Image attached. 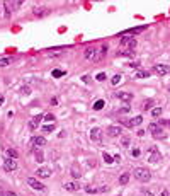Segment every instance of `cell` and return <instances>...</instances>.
<instances>
[{"label": "cell", "instance_id": "cell-36", "mask_svg": "<svg viewBox=\"0 0 170 196\" xmlns=\"http://www.w3.org/2000/svg\"><path fill=\"white\" fill-rule=\"evenodd\" d=\"M42 130H44V131H46V133H51V131H53V130H54V125H46V126L42 128Z\"/></svg>", "mask_w": 170, "mask_h": 196}, {"label": "cell", "instance_id": "cell-39", "mask_svg": "<svg viewBox=\"0 0 170 196\" xmlns=\"http://www.w3.org/2000/svg\"><path fill=\"white\" fill-rule=\"evenodd\" d=\"M141 196H155V194L151 193V191H146V189H145L143 193H141Z\"/></svg>", "mask_w": 170, "mask_h": 196}, {"label": "cell", "instance_id": "cell-26", "mask_svg": "<svg viewBox=\"0 0 170 196\" xmlns=\"http://www.w3.org/2000/svg\"><path fill=\"white\" fill-rule=\"evenodd\" d=\"M12 63V58H0V67H7V65H10Z\"/></svg>", "mask_w": 170, "mask_h": 196}, {"label": "cell", "instance_id": "cell-16", "mask_svg": "<svg viewBox=\"0 0 170 196\" xmlns=\"http://www.w3.org/2000/svg\"><path fill=\"white\" fill-rule=\"evenodd\" d=\"M107 135H109V137H119V135H121V128L119 126H109L107 128Z\"/></svg>", "mask_w": 170, "mask_h": 196}, {"label": "cell", "instance_id": "cell-34", "mask_svg": "<svg viewBox=\"0 0 170 196\" xmlns=\"http://www.w3.org/2000/svg\"><path fill=\"white\" fill-rule=\"evenodd\" d=\"M42 119H46V121H54V116L51 113H48V114H42Z\"/></svg>", "mask_w": 170, "mask_h": 196}, {"label": "cell", "instance_id": "cell-8", "mask_svg": "<svg viewBox=\"0 0 170 196\" xmlns=\"http://www.w3.org/2000/svg\"><path fill=\"white\" fill-rule=\"evenodd\" d=\"M160 159H162V155H160V152H157L155 149L150 150V157H148V162L150 164H158Z\"/></svg>", "mask_w": 170, "mask_h": 196}, {"label": "cell", "instance_id": "cell-17", "mask_svg": "<svg viewBox=\"0 0 170 196\" xmlns=\"http://www.w3.org/2000/svg\"><path fill=\"white\" fill-rule=\"evenodd\" d=\"M65 189L66 191H78L80 184L77 182V181H72V182H66V184H65Z\"/></svg>", "mask_w": 170, "mask_h": 196}, {"label": "cell", "instance_id": "cell-23", "mask_svg": "<svg viewBox=\"0 0 170 196\" xmlns=\"http://www.w3.org/2000/svg\"><path fill=\"white\" fill-rule=\"evenodd\" d=\"M128 182H129V172H124L119 176V184H128Z\"/></svg>", "mask_w": 170, "mask_h": 196}, {"label": "cell", "instance_id": "cell-24", "mask_svg": "<svg viewBox=\"0 0 170 196\" xmlns=\"http://www.w3.org/2000/svg\"><path fill=\"white\" fill-rule=\"evenodd\" d=\"M136 77H138V79H148L150 74L146 70H139V72H136Z\"/></svg>", "mask_w": 170, "mask_h": 196}, {"label": "cell", "instance_id": "cell-5", "mask_svg": "<svg viewBox=\"0 0 170 196\" xmlns=\"http://www.w3.org/2000/svg\"><path fill=\"white\" fill-rule=\"evenodd\" d=\"M32 14L37 16V17H44V16L49 14V9L44 7V5H36V7H32Z\"/></svg>", "mask_w": 170, "mask_h": 196}, {"label": "cell", "instance_id": "cell-37", "mask_svg": "<svg viewBox=\"0 0 170 196\" xmlns=\"http://www.w3.org/2000/svg\"><path fill=\"white\" fill-rule=\"evenodd\" d=\"M119 82H121V75H114V77H112V84L116 85V84H119Z\"/></svg>", "mask_w": 170, "mask_h": 196}, {"label": "cell", "instance_id": "cell-6", "mask_svg": "<svg viewBox=\"0 0 170 196\" xmlns=\"http://www.w3.org/2000/svg\"><path fill=\"white\" fill-rule=\"evenodd\" d=\"M153 72L157 75H169L170 74V67H169V65H155Z\"/></svg>", "mask_w": 170, "mask_h": 196}, {"label": "cell", "instance_id": "cell-43", "mask_svg": "<svg viewBox=\"0 0 170 196\" xmlns=\"http://www.w3.org/2000/svg\"><path fill=\"white\" fill-rule=\"evenodd\" d=\"M160 196H169V191H167V189H162V193H160Z\"/></svg>", "mask_w": 170, "mask_h": 196}, {"label": "cell", "instance_id": "cell-19", "mask_svg": "<svg viewBox=\"0 0 170 196\" xmlns=\"http://www.w3.org/2000/svg\"><path fill=\"white\" fill-rule=\"evenodd\" d=\"M31 143L34 145V147H42L44 143H46V140L42 137H32V140H31Z\"/></svg>", "mask_w": 170, "mask_h": 196}, {"label": "cell", "instance_id": "cell-44", "mask_svg": "<svg viewBox=\"0 0 170 196\" xmlns=\"http://www.w3.org/2000/svg\"><path fill=\"white\" fill-rule=\"evenodd\" d=\"M51 104H53V106H56V104H58V101H56V97H53V99H51Z\"/></svg>", "mask_w": 170, "mask_h": 196}, {"label": "cell", "instance_id": "cell-32", "mask_svg": "<svg viewBox=\"0 0 170 196\" xmlns=\"http://www.w3.org/2000/svg\"><path fill=\"white\" fill-rule=\"evenodd\" d=\"M97 80H99V82H104V80L107 79V75L104 74V72H101V74H97V77H95Z\"/></svg>", "mask_w": 170, "mask_h": 196}, {"label": "cell", "instance_id": "cell-29", "mask_svg": "<svg viewBox=\"0 0 170 196\" xmlns=\"http://www.w3.org/2000/svg\"><path fill=\"white\" fill-rule=\"evenodd\" d=\"M160 114H162V107H153V109H151V116H160Z\"/></svg>", "mask_w": 170, "mask_h": 196}, {"label": "cell", "instance_id": "cell-11", "mask_svg": "<svg viewBox=\"0 0 170 196\" xmlns=\"http://www.w3.org/2000/svg\"><path fill=\"white\" fill-rule=\"evenodd\" d=\"M145 29H146V26H139V27H133V29H129V31H124L121 32L122 36H128V38H133L134 32H143Z\"/></svg>", "mask_w": 170, "mask_h": 196}, {"label": "cell", "instance_id": "cell-46", "mask_svg": "<svg viewBox=\"0 0 170 196\" xmlns=\"http://www.w3.org/2000/svg\"><path fill=\"white\" fill-rule=\"evenodd\" d=\"M4 104V95H0V106Z\"/></svg>", "mask_w": 170, "mask_h": 196}, {"label": "cell", "instance_id": "cell-27", "mask_svg": "<svg viewBox=\"0 0 170 196\" xmlns=\"http://www.w3.org/2000/svg\"><path fill=\"white\" fill-rule=\"evenodd\" d=\"M102 157H104V162H107V164H112V162H114V157L109 155V154H104Z\"/></svg>", "mask_w": 170, "mask_h": 196}, {"label": "cell", "instance_id": "cell-28", "mask_svg": "<svg viewBox=\"0 0 170 196\" xmlns=\"http://www.w3.org/2000/svg\"><path fill=\"white\" fill-rule=\"evenodd\" d=\"M34 157H36V162H42V160H44V155H42V152H39V150L34 154Z\"/></svg>", "mask_w": 170, "mask_h": 196}, {"label": "cell", "instance_id": "cell-4", "mask_svg": "<svg viewBox=\"0 0 170 196\" xmlns=\"http://www.w3.org/2000/svg\"><path fill=\"white\" fill-rule=\"evenodd\" d=\"M90 140L94 143H101L102 142V130L101 128H92L90 130Z\"/></svg>", "mask_w": 170, "mask_h": 196}, {"label": "cell", "instance_id": "cell-41", "mask_svg": "<svg viewBox=\"0 0 170 196\" xmlns=\"http://www.w3.org/2000/svg\"><path fill=\"white\" fill-rule=\"evenodd\" d=\"M139 154H141V152H139L138 149H134V150H133V157H139Z\"/></svg>", "mask_w": 170, "mask_h": 196}, {"label": "cell", "instance_id": "cell-12", "mask_svg": "<svg viewBox=\"0 0 170 196\" xmlns=\"http://www.w3.org/2000/svg\"><path fill=\"white\" fill-rule=\"evenodd\" d=\"M141 123H143V116H134V118H131L126 125L129 128H134V126H138V125H141Z\"/></svg>", "mask_w": 170, "mask_h": 196}, {"label": "cell", "instance_id": "cell-1", "mask_svg": "<svg viewBox=\"0 0 170 196\" xmlns=\"http://www.w3.org/2000/svg\"><path fill=\"white\" fill-rule=\"evenodd\" d=\"M134 177L139 181V182H148L151 179V172H150L146 167H136L134 169Z\"/></svg>", "mask_w": 170, "mask_h": 196}, {"label": "cell", "instance_id": "cell-31", "mask_svg": "<svg viewBox=\"0 0 170 196\" xmlns=\"http://www.w3.org/2000/svg\"><path fill=\"white\" fill-rule=\"evenodd\" d=\"M121 145L126 149V147H129V137H122V140H121Z\"/></svg>", "mask_w": 170, "mask_h": 196}, {"label": "cell", "instance_id": "cell-21", "mask_svg": "<svg viewBox=\"0 0 170 196\" xmlns=\"http://www.w3.org/2000/svg\"><path fill=\"white\" fill-rule=\"evenodd\" d=\"M17 157H19V155H17L16 150H12V149H7L5 150V159H14V160H16Z\"/></svg>", "mask_w": 170, "mask_h": 196}, {"label": "cell", "instance_id": "cell-2", "mask_svg": "<svg viewBox=\"0 0 170 196\" xmlns=\"http://www.w3.org/2000/svg\"><path fill=\"white\" fill-rule=\"evenodd\" d=\"M148 130L151 131L153 138H157V140H165V138H167V133H165L163 130L158 126V125H155V123H151V125H150Z\"/></svg>", "mask_w": 170, "mask_h": 196}, {"label": "cell", "instance_id": "cell-14", "mask_svg": "<svg viewBox=\"0 0 170 196\" xmlns=\"http://www.w3.org/2000/svg\"><path fill=\"white\" fill-rule=\"evenodd\" d=\"M36 176L37 177H49V176H51V169H48V167H39V169L36 170Z\"/></svg>", "mask_w": 170, "mask_h": 196}, {"label": "cell", "instance_id": "cell-33", "mask_svg": "<svg viewBox=\"0 0 170 196\" xmlns=\"http://www.w3.org/2000/svg\"><path fill=\"white\" fill-rule=\"evenodd\" d=\"M131 55H133V51H131V50H128V51H119L117 56H131Z\"/></svg>", "mask_w": 170, "mask_h": 196}, {"label": "cell", "instance_id": "cell-35", "mask_svg": "<svg viewBox=\"0 0 170 196\" xmlns=\"http://www.w3.org/2000/svg\"><path fill=\"white\" fill-rule=\"evenodd\" d=\"M155 104V101H151V99H148V101L145 102V106H143V109H150V107Z\"/></svg>", "mask_w": 170, "mask_h": 196}, {"label": "cell", "instance_id": "cell-13", "mask_svg": "<svg viewBox=\"0 0 170 196\" xmlns=\"http://www.w3.org/2000/svg\"><path fill=\"white\" fill-rule=\"evenodd\" d=\"M106 53H107V44H102L99 50H97V55H95V62H101L104 56H106Z\"/></svg>", "mask_w": 170, "mask_h": 196}, {"label": "cell", "instance_id": "cell-30", "mask_svg": "<svg viewBox=\"0 0 170 196\" xmlns=\"http://www.w3.org/2000/svg\"><path fill=\"white\" fill-rule=\"evenodd\" d=\"M63 75H65L63 70H53V77H54V79H60V77H63Z\"/></svg>", "mask_w": 170, "mask_h": 196}, {"label": "cell", "instance_id": "cell-18", "mask_svg": "<svg viewBox=\"0 0 170 196\" xmlns=\"http://www.w3.org/2000/svg\"><path fill=\"white\" fill-rule=\"evenodd\" d=\"M41 119H42V114H39V116H34V118L31 119V121H29V128H31V130H36Z\"/></svg>", "mask_w": 170, "mask_h": 196}, {"label": "cell", "instance_id": "cell-9", "mask_svg": "<svg viewBox=\"0 0 170 196\" xmlns=\"http://www.w3.org/2000/svg\"><path fill=\"white\" fill-rule=\"evenodd\" d=\"M27 184L31 186L32 189H39V191H42V189H44V184H42L41 181L34 179V177H29V179H27Z\"/></svg>", "mask_w": 170, "mask_h": 196}, {"label": "cell", "instance_id": "cell-3", "mask_svg": "<svg viewBox=\"0 0 170 196\" xmlns=\"http://www.w3.org/2000/svg\"><path fill=\"white\" fill-rule=\"evenodd\" d=\"M121 46H124V48H129V50L133 51V48H136V39H134V38L122 36V38H121Z\"/></svg>", "mask_w": 170, "mask_h": 196}, {"label": "cell", "instance_id": "cell-15", "mask_svg": "<svg viewBox=\"0 0 170 196\" xmlns=\"http://www.w3.org/2000/svg\"><path fill=\"white\" fill-rule=\"evenodd\" d=\"M116 97L117 99H121V101H124V102H129L131 99H133V94H131V92H117Z\"/></svg>", "mask_w": 170, "mask_h": 196}, {"label": "cell", "instance_id": "cell-7", "mask_svg": "<svg viewBox=\"0 0 170 196\" xmlns=\"http://www.w3.org/2000/svg\"><path fill=\"white\" fill-rule=\"evenodd\" d=\"M4 169L7 170V172H12V170L17 169V162L14 159H5L4 160Z\"/></svg>", "mask_w": 170, "mask_h": 196}, {"label": "cell", "instance_id": "cell-40", "mask_svg": "<svg viewBox=\"0 0 170 196\" xmlns=\"http://www.w3.org/2000/svg\"><path fill=\"white\" fill-rule=\"evenodd\" d=\"M22 94H31V89H29V87H22Z\"/></svg>", "mask_w": 170, "mask_h": 196}, {"label": "cell", "instance_id": "cell-48", "mask_svg": "<svg viewBox=\"0 0 170 196\" xmlns=\"http://www.w3.org/2000/svg\"><path fill=\"white\" fill-rule=\"evenodd\" d=\"M169 90H170V85H169Z\"/></svg>", "mask_w": 170, "mask_h": 196}, {"label": "cell", "instance_id": "cell-47", "mask_svg": "<svg viewBox=\"0 0 170 196\" xmlns=\"http://www.w3.org/2000/svg\"><path fill=\"white\" fill-rule=\"evenodd\" d=\"M167 125H169V126H170V121H167Z\"/></svg>", "mask_w": 170, "mask_h": 196}, {"label": "cell", "instance_id": "cell-45", "mask_svg": "<svg viewBox=\"0 0 170 196\" xmlns=\"http://www.w3.org/2000/svg\"><path fill=\"white\" fill-rule=\"evenodd\" d=\"M0 196H5V191L2 189V188H0Z\"/></svg>", "mask_w": 170, "mask_h": 196}, {"label": "cell", "instance_id": "cell-20", "mask_svg": "<svg viewBox=\"0 0 170 196\" xmlns=\"http://www.w3.org/2000/svg\"><path fill=\"white\" fill-rule=\"evenodd\" d=\"M109 189V188H95V186H85V191H87V193H92V194H94V193H101V191H107Z\"/></svg>", "mask_w": 170, "mask_h": 196}, {"label": "cell", "instance_id": "cell-22", "mask_svg": "<svg viewBox=\"0 0 170 196\" xmlns=\"http://www.w3.org/2000/svg\"><path fill=\"white\" fill-rule=\"evenodd\" d=\"M104 106H106V101H104V99H99V101H95V104H94V111H101Z\"/></svg>", "mask_w": 170, "mask_h": 196}, {"label": "cell", "instance_id": "cell-42", "mask_svg": "<svg viewBox=\"0 0 170 196\" xmlns=\"http://www.w3.org/2000/svg\"><path fill=\"white\" fill-rule=\"evenodd\" d=\"M5 196H17L14 191H5Z\"/></svg>", "mask_w": 170, "mask_h": 196}, {"label": "cell", "instance_id": "cell-38", "mask_svg": "<svg viewBox=\"0 0 170 196\" xmlns=\"http://www.w3.org/2000/svg\"><path fill=\"white\" fill-rule=\"evenodd\" d=\"M10 5H14V9H19L22 5V0H16V2H12Z\"/></svg>", "mask_w": 170, "mask_h": 196}, {"label": "cell", "instance_id": "cell-25", "mask_svg": "<svg viewBox=\"0 0 170 196\" xmlns=\"http://www.w3.org/2000/svg\"><path fill=\"white\" fill-rule=\"evenodd\" d=\"M70 174L73 176L75 179H78L80 176H82V172H80V170H78V169H77V167H72V170H70Z\"/></svg>", "mask_w": 170, "mask_h": 196}, {"label": "cell", "instance_id": "cell-10", "mask_svg": "<svg viewBox=\"0 0 170 196\" xmlns=\"http://www.w3.org/2000/svg\"><path fill=\"white\" fill-rule=\"evenodd\" d=\"M95 55H97L95 48H87V50H85V53H84V56L89 60V62H95Z\"/></svg>", "mask_w": 170, "mask_h": 196}]
</instances>
